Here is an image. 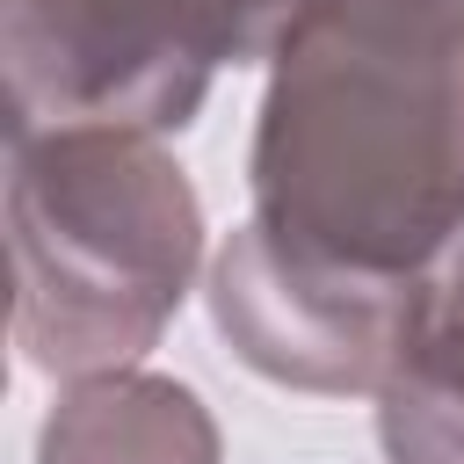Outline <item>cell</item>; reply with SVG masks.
I'll list each match as a JSON object with an SVG mask.
<instances>
[{
	"instance_id": "3",
	"label": "cell",
	"mask_w": 464,
	"mask_h": 464,
	"mask_svg": "<svg viewBox=\"0 0 464 464\" xmlns=\"http://www.w3.org/2000/svg\"><path fill=\"white\" fill-rule=\"evenodd\" d=\"M312 0H7V138L181 130L218 65L276 58Z\"/></svg>"
},
{
	"instance_id": "5",
	"label": "cell",
	"mask_w": 464,
	"mask_h": 464,
	"mask_svg": "<svg viewBox=\"0 0 464 464\" xmlns=\"http://www.w3.org/2000/svg\"><path fill=\"white\" fill-rule=\"evenodd\" d=\"M36 464H218V420L174 377L109 370L58 392Z\"/></svg>"
},
{
	"instance_id": "6",
	"label": "cell",
	"mask_w": 464,
	"mask_h": 464,
	"mask_svg": "<svg viewBox=\"0 0 464 464\" xmlns=\"http://www.w3.org/2000/svg\"><path fill=\"white\" fill-rule=\"evenodd\" d=\"M392 464H464V239L420 276L392 377L377 384Z\"/></svg>"
},
{
	"instance_id": "4",
	"label": "cell",
	"mask_w": 464,
	"mask_h": 464,
	"mask_svg": "<svg viewBox=\"0 0 464 464\" xmlns=\"http://www.w3.org/2000/svg\"><path fill=\"white\" fill-rule=\"evenodd\" d=\"M420 283L355 276L268 239L254 218L210 254V319L246 370L290 392H377Z\"/></svg>"
},
{
	"instance_id": "1",
	"label": "cell",
	"mask_w": 464,
	"mask_h": 464,
	"mask_svg": "<svg viewBox=\"0 0 464 464\" xmlns=\"http://www.w3.org/2000/svg\"><path fill=\"white\" fill-rule=\"evenodd\" d=\"M246 181L268 239L420 283L464 239V0H312L268 58Z\"/></svg>"
},
{
	"instance_id": "2",
	"label": "cell",
	"mask_w": 464,
	"mask_h": 464,
	"mask_svg": "<svg viewBox=\"0 0 464 464\" xmlns=\"http://www.w3.org/2000/svg\"><path fill=\"white\" fill-rule=\"evenodd\" d=\"M14 348L58 384L138 370L203 268V203L145 130L7 138Z\"/></svg>"
}]
</instances>
